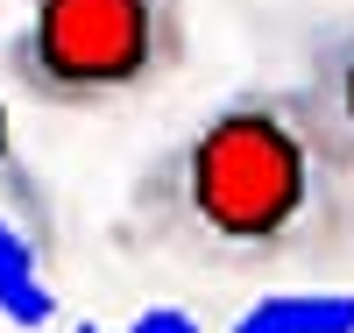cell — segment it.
<instances>
[{"label":"cell","mask_w":354,"mask_h":333,"mask_svg":"<svg viewBox=\"0 0 354 333\" xmlns=\"http://www.w3.org/2000/svg\"><path fill=\"white\" fill-rule=\"evenodd\" d=\"M128 333H205V326H198V312H185V305H142V312L128 319Z\"/></svg>","instance_id":"7"},{"label":"cell","mask_w":354,"mask_h":333,"mask_svg":"<svg viewBox=\"0 0 354 333\" xmlns=\"http://www.w3.org/2000/svg\"><path fill=\"white\" fill-rule=\"evenodd\" d=\"M185 50V0H21L0 64L50 114H113L163 93Z\"/></svg>","instance_id":"2"},{"label":"cell","mask_w":354,"mask_h":333,"mask_svg":"<svg viewBox=\"0 0 354 333\" xmlns=\"http://www.w3.org/2000/svg\"><path fill=\"white\" fill-rule=\"evenodd\" d=\"M0 199L15 206V220L28 227L50 249V192L36 185V170L21 163V149H15V120H8V107H0Z\"/></svg>","instance_id":"6"},{"label":"cell","mask_w":354,"mask_h":333,"mask_svg":"<svg viewBox=\"0 0 354 333\" xmlns=\"http://www.w3.org/2000/svg\"><path fill=\"white\" fill-rule=\"evenodd\" d=\"M298 85L319 100V114L340 128V142L354 149V21H326L305 43V71Z\"/></svg>","instance_id":"4"},{"label":"cell","mask_w":354,"mask_h":333,"mask_svg":"<svg viewBox=\"0 0 354 333\" xmlns=\"http://www.w3.org/2000/svg\"><path fill=\"white\" fill-rule=\"evenodd\" d=\"M64 333H128V326H106V319H78V326H64Z\"/></svg>","instance_id":"8"},{"label":"cell","mask_w":354,"mask_h":333,"mask_svg":"<svg viewBox=\"0 0 354 333\" xmlns=\"http://www.w3.org/2000/svg\"><path fill=\"white\" fill-rule=\"evenodd\" d=\"M121 227L198 269L340 262L354 249V149L305 85H241L149 156Z\"/></svg>","instance_id":"1"},{"label":"cell","mask_w":354,"mask_h":333,"mask_svg":"<svg viewBox=\"0 0 354 333\" xmlns=\"http://www.w3.org/2000/svg\"><path fill=\"white\" fill-rule=\"evenodd\" d=\"M0 319L43 333L57 319V291L43 284V241L0 213Z\"/></svg>","instance_id":"3"},{"label":"cell","mask_w":354,"mask_h":333,"mask_svg":"<svg viewBox=\"0 0 354 333\" xmlns=\"http://www.w3.org/2000/svg\"><path fill=\"white\" fill-rule=\"evenodd\" d=\"M227 333H354V291H270Z\"/></svg>","instance_id":"5"}]
</instances>
